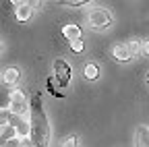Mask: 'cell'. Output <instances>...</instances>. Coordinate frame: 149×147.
Listing matches in <instances>:
<instances>
[{"mask_svg":"<svg viewBox=\"0 0 149 147\" xmlns=\"http://www.w3.org/2000/svg\"><path fill=\"white\" fill-rule=\"evenodd\" d=\"M29 126H31V143L33 147H48L50 143V124L48 116L44 112V104H42V91H35L33 98L29 100Z\"/></svg>","mask_w":149,"mask_h":147,"instance_id":"cell-1","label":"cell"},{"mask_svg":"<svg viewBox=\"0 0 149 147\" xmlns=\"http://www.w3.org/2000/svg\"><path fill=\"white\" fill-rule=\"evenodd\" d=\"M8 110L15 116H25L29 112V98L23 89H15L8 98Z\"/></svg>","mask_w":149,"mask_h":147,"instance_id":"cell-2","label":"cell"},{"mask_svg":"<svg viewBox=\"0 0 149 147\" xmlns=\"http://www.w3.org/2000/svg\"><path fill=\"white\" fill-rule=\"evenodd\" d=\"M87 21H89V27L91 29H95V31H104L112 25V15L108 8H95V10H91L89 17H87Z\"/></svg>","mask_w":149,"mask_h":147,"instance_id":"cell-3","label":"cell"},{"mask_svg":"<svg viewBox=\"0 0 149 147\" xmlns=\"http://www.w3.org/2000/svg\"><path fill=\"white\" fill-rule=\"evenodd\" d=\"M70 66L66 64V60L62 58H56L54 60V81H58L60 87H66L70 83Z\"/></svg>","mask_w":149,"mask_h":147,"instance_id":"cell-4","label":"cell"},{"mask_svg":"<svg viewBox=\"0 0 149 147\" xmlns=\"http://www.w3.org/2000/svg\"><path fill=\"white\" fill-rule=\"evenodd\" d=\"M135 147H149V126L141 124L135 133Z\"/></svg>","mask_w":149,"mask_h":147,"instance_id":"cell-5","label":"cell"},{"mask_svg":"<svg viewBox=\"0 0 149 147\" xmlns=\"http://www.w3.org/2000/svg\"><path fill=\"white\" fill-rule=\"evenodd\" d=\"M112 56H114L118 62H128L130 60V54H128L126 44H116L114 48H112Z\"/></svg>","mask_w":149,"mask_h":147,"instance_id":"cell-6","label":"cell"},{"mask_svg":"<svg viewBox=\"0 0 149 147\" xmlns=\"http://www.w3.org/2000/svg\"><path fill=\"white\" fill-rule=\"evenodd\" d=\"M19 79H21V70H19L17 66H8V68H4V72H2V81H4L6 85H15Z\"/></svg>","mask_w":149,"mask_h":147,"instance_id":"cell-7","label":"cell"},{"mask_svg":"<svg viewBox=\"0 0 149 147\" xmlns=\"http://www.w3.org/2000/svg\"><path fill=\"white\" fill-rule=\"evenodd\" d=\"M31 17V4L29 2H17V21L25 23Z\"/></svg>","mask_w":149,"mask_h":147,"instance_id":"cell-8","label":"cell"},{"mask_svg":"<svg viewBox=\"0 0 149 147\" xmlns=\"http://www.w3.org/2000/svg\"><path fill=\"white\" fill-rule=\"evenodd\" d=\"M62 35H64L68 42L81 40V29H79L77 25H64V27H62Z\"/></svg>","mask_w":149,"mask_h":147,"instance_id":"cell-9","label":"cell"},{"mask_svg":"<svg viewBox=\"0 0 149 147\" xmlns=\"http://www.w3.org/2000/svg\"><path fill=\"white\" fill-rule=\"evenodd\" d=\"M13 137H17L15 126H10V124L0 126V147H4V145H6V141H10Z\"/></svg>","mask_w":149,"mask_h":147,"instance_id":"cell-10","label":"cell"},{"mask_svg":"<svg viewBox=\"0 0 149 147\" xmlns=\"http://www.w3.org/2000/svg\"><path fill=\"white\" fill-rule=\"evenodd\" d=\"M83 77H85L87 81H95V79L100 77V66L93 64V62H89V64L85 66V70H83Z\"/></svg>","mask_w":149,"mask_h":147,"instance_id":"cell-11","label":"cell"},{"mask_svg":"<svg viewBox=\"0 0 149 147\" xmlns=\"http://www.w3.org/2000/svg\"><path fill=\"white\" fill-rule=\"evenodd\" d=\"M15 133H17V137H19V139H27V137H29V133H31L29 122L21 120V122H19V124L15 126Z\"/></svg>","mask_w":149,"mask_h":147,"instance_id":"cell-12","label":"cell"},{"mask_svg":"<svg viewBox=\"0 0 149 147\" xmlns=\"http://www.w3.org/2000/svg\"><path fill=\"white\" fill-rule=\"evenodd\" d=\"M126 48H128L130 58H133V56H139V54L143 52V42H141V40H130V42L126 44Z\"/></svg>","mask_w":149,"mask_h":147,"instance_id":"cell-13","label":"cell"},{"mask_svg":"<svg viewBox=\"0 0 149 147\" xmlns=\"http://www.w3.org/2000/svg\"><path fill=\"white\" fill-rule=\"evenodd\" d=\"M46 89L50 91V93H52L54 98H64V93H62V91H58V87H56V81H54V77H50V79H48V83H46Z\"/></svg>","mask_w":149,"mask_h":147,"instance_id":"cell-14","label":"cell"},{"mask_svg":"<svg viewBox=\"0 0 149 147\" xmlns=\"http://www.w3.org/2000/svg\"><path fill=\"white\" fill-rule=\"evenodd\" d=\"M10 110L8 108H0V126H6L8 124V120H10Z\"/></svg>","mask_w":149,"mask_h":147,"instance_id":"cell-15","label":"cell"},{"mask_svg":"<svg viewBox=\"0 0 149 147\" xmlns=\"http://www.w3.org/2000/svg\"><path fill=\"white\" fill-rule=\"evenodd\" d=\"M62 147H79V139H77V135L66 137V139L62 141Z\"/></svg>","mask_w":149,"mask_h":147,"instance_id":"cell-16","label":"cell"},{"mask_svg":"<svg viewBox=\"0 0 149 147\" xmlns=\"http://www.w3.org/2000/svg\"><path fill=\"white\" fill-rule=\"evenodd\" d=\"M83 48H85V46H83V42H81V40L70 42V50H72V52H83Z\"/></svg>","mask_w":149,"mask_h":147,"instance_id":"cell-17","label":"cell"},{"mask_svg":"<svg viewBox=\"0 0 149 147\" xmlns=\"http://www.w3.org/2000/svg\"><path fill=\"white\" fill-rule=\"evenodd\" d=\"M4 147H21V139H19V137H13L10 141H6Z\"/></svg>","mask_w":149,"mask_h":147,"instance_id":"cell-18","label":"cell"},{"mask_svg":"<svg viewBox=\"0 0 149 147\" xmlns=\"http://www.w3.org/2000/svg\"><path fill=\"white\" fill-rule=\"evenodd\" d=\"M64 4H66V6H83V4H87V2H85V0H66Z\"/></svg>","mask_w":149,"mask_h":147,"instance_id":"cell-19","label":"cell"},{"mask_svg":"<svg viewBox=\"0 0 149 147\" xmlns=\"http://www.w3.org/2000/svg\"><path fill=\"white\" fill-rule=\"evenodd\" d=\"M21 147H33L31 139H21Z\"/></svg>","mask_w":149,"mask_h":147,"instance_id":"cell-20","label":"cell"},{"mask_svg":"<svg viewBox=\"0 0 149 147\" xmlns=\"http://www.w3.org/2000/svg\"><path fill=\"white\" fill-rule=\"evenodd\" d=\"M143 54H147V56H149V40L143 42Z\"/></svg>","mask_w":149,"mask_h":147,"instance_id":"cell-21","label":"cell"},{"mask_svg":"<svg viewBox=\"0 0 149 147\" xmlns=\"http://www.w3.org/2000/svg\"><path fill=\"white\" fill-rule=\"evenodd\" d=\"M0 52H2V42H0Z\"/></svg>","mask_w":149,"mask_h":147,"instance_id":"cell-22","label":"cell"},{"mask_svg":"<svg viewBox=\"0 0 149 147\" xmlns=\"http://www.w3.org/2000/svg\"><path fill=\"white\" fill-rule=\"evenodd\" d=\"M147 81H149V79H147Z\"/></svg>","mask_w":149,"mask_h":147,"instance_id":"cell-23","label":"cell"}]
</instances>
